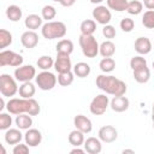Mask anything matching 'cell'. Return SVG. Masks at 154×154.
<instances>
[{"instance_id":"cell-4","label":"cell","mask_w":154,"mask_h":154,"mask_svg":"<svg viewBox=\"0 0 154 154\" xmlns=\"http://www.w3.org/2000/svg\"><path fill=\"white\" fill-rule=\"evenodd\" d=\"M17 79L11 77L7 73H1L0 75V93L5 97L14 96L18 93V85H17Z\"/></svg>"},{"instance_id":"cell-39","label":"cell","mask_w":154,"mask_h":154,"mask_svg":"<svg viewBox=\"0 0 154 154\" xmlns=\"http://www.w3.org/2000/svg\"><path fill=\"white\" fill-rule=\"evenodd\" d=\"M11 113H0V130H7L12 125V117Z\"/></svg>"},{"instance_id":"cell-22","label":"cell","mask_w":154,"mask_h":154,"mask_svg":"<svg viewBox=\"0 0 154 154\" xmlns=\"http://www.w3.org/2000/svg\"><path fill=\"white\" fill-rule=\"evenodd\" d=\"M18 93H19L20 97H23V99H30V97H32V96L35 95L36 88H35V85L31 83V81H29V82H23L22 85H20L19 89H18Z\"/></svg>"},{"instance_id":"cell-17","label":"cell","mask_w":154,"mask_h":154,"mask_svg":"<svg viewBox=\"0 0 154 154\" xmlns=\"http://www.w3.org/2000/svg\"><path fill=\"white\" fill-rule=\"evenodd\" d=\"M83 147H84L85 152L89 153V154H99L102 150L101 140L100 138H96V137H88L84 141Z\"/></svg>"},{"instance_id":"cell-2","label":"cell","mask_w":154,"mask_h":154,"mask_svg":"<svg viewBox=\"0 0 154 154\" xmlns=\"http://www.w3.org/2000/svg\"><path fill=\"white\" fill-rule=\"evenodd\" d=\"M41 34L46 40L63 38L66 35V25L59 20H51L42 25Z\"/></svg>"},{"instance_id":"cell-25","label":"cell","mask_w":154,"mask_h":154,"mask_svg":"<svg viewBox=\"0 0 154 154\" xmlns=\"http://www.w3.org/2000/svg\"><path fill=\"white\" fill-rule=\"evenodd\" d=\"M134 78L137 83H141V84L147 83L150 78V70L148 69V66L134 70Z\"/></svg>"},{"instance_id":"cell-12","label":"cell","mask_w":154,"mask_h":154,"mask_svg":"<svg viewBox=\"0 0 154 154\" xmlns=\"http://www.w3.org/2000/svg\"><path fill=\"white\" fill-rule=\"evenodd\" d=\"M54 69H55V71H57L58 73L71 71L72 64H71L70 55H69V54L57 53V58H55V60H54Z\"/></svg>"},{"instance_id":"cell-5","label":"cell","mask_w":154,"mask_h":154,"mask_svg":"<svg viewBox=\"0 0 154 154\" xmlns=\"http://www.w3.org/2000/svg\"><path fill=\"white\" fill-rule=\"evenodd\" d=\"M6 109L8 111V113L18 116L20 113H28L29 114V109H30V99H10L8 102L6 103Z\"/></svg>"},{"instance_id":"cell-51","label":"cell","mask_w":154,"mask_h":154,"mask_svg":"<svg viewBox=\"0 0 154 154\" xmlns=\"http://www.w3.org/2000/svg\"><path fill=\"white\" fill-rule=\"evenodd\" d=\"M153 69H154V61H153Z\"/></svg>"},{"instance_id":"cell-23","label":"cell","mask_w":154,"mask_h":154,"mask_svg":"<svg viewBox=\"0 0 154 154\" xmlns=\"http://www.w3.org/2000/svg\"><path fill=\"white\" fill-rule=\"evenodd\" d=\"M99 53H100L103 58H111V57H113L114 53H116V45H114L111 40L103 41V42L100 45Z\"/></svg>"},{"instance_id":"cell-38","label":"cell","mask_w":154,"mask_h":154,"mask_svg":"<svg viewBox=\"0 0 154 154\" xmlns=\"http://www.w3.org/2000/svg\"><path fill=\"white\" fill-rule=\"evenodd\" d=\"M147 66V60L142 57V55H135L134 58H131L130 60V67L134 70H137V69H141V67H144Z\"/></svg>"},{"instance_id":"cell-37","label":"cell","mask_w":154,"mask_h":154,"mask_svg":"<svg viewBox=\"0 0 154 154\" xmlns=\"http://www.w3.org/2000/svg\"><path fill=\"white\" fill-rule=\"evenodd\" d=\"M142 24L147 29H154V10H148L143 13Z\"/></svg>"},{"instance_id":"cell-44","label":"cell","mask_w":154,"mask_h":154,"mask_svg":"<svg viewBox=\"0 0 154 154\" xmlns=\"http://www.w3.org/2000/svg\"><path fill=\"white\" fill-rule=\"evenodd\" d=\"M75 2H76V0H61V1H60L61 6H64V7H70V6H72Z\"/></svg>"},{"instance_id":"cell-8","label":"cell","mask_w":154,"mask_h":154,"mask_svg":"<svg viewBox=\"0 0 154 154\" xmlns=\"http://www.w3.org/2000/svg\"><path fill=\"white\" fill-rule=\"evenodd\" d=\"M108 105H109L108 96H106V94H99L91 100L89 109L94 116H101L106 112Z\"/></svg>"},{"instance_id":"cell-33","label":"cell","mask_w":154,"mask_h":154,"mask_svg":"<svg viewBox=\"0 0 154 154\" xmlns=\"http://www.w3.org/2000/svg\"><path fill=\"white\" fill-rule=\"evenodd\" d=\"M13 38H12V34L6 30V29H1L0 30V49H5L6 47H8L12 43Z\"/></svg>"},{"instance_id":"cell-30","label":"cell","mask_w":154,"mask_h":154,"mask_svg":"<svg viewBox=\"0 0 154 154\" xmlns=\"http://www.w3.org/2000/svg\"><path fill=\"white\" fill-rule=\"evenodd\" d=\"M106 2L108 8L117 12H123V11H126L129 1L128 0H106Z\"/></svg>"},{"instance_id":"cell-11","label":"cell","mask_w":154,"mask_h":154,"mask_svg":"<svg viewBox=\"0 0 154 154\" xmlns=\"http://www.w3.org/2000/svg\"><path fill=\"white\" fill-rule=\"evenodd\" d=\"M99 138L103 143H112L118 138V131L112 125H103L99 129Z\"/></svg>"},{"instance_id":"cell-27","label":"cell","mask_w":154,"mask_h":154,"mask_svg":"<svg viewBox=\"0 0 154 154\" xmlns=\"http://www.w3.org/2000/svg\"><path fill=\"white\" fill-rule=\"evenodd\" d=\"M23 16L22 8L17 5H10L6 8V17L11 20V22H18Z\"/></svg>"},{"instance_id":"cell-42","label":"cell","mask_w":154,"mask_h":154,"mask_svg":"<svg viewBox=\"0 0 154 154\" xmlns=\"http://www.w3.org/2000/svg\"><path fill=\"white\" fill-rule=\"evenodd\" d=\"M13 154H29V146L26 143H17L12 149Z\"/></svg>"},{"instance_id":"cell-29","label":"cell","mask_w":154,"mask_h":154,"mask_svg":"<svg viewBox=\"0 0 154 154\" xmlns=\"http://www.w3.org/2000/svg\"><path fill=\"white\" fill-rule=\"evenodd\" d=\"M79 30L83 35H93L96 30V22L94 19H84L79 25Z\"/></svg>"},{"instance_id":"cell-35","label":"cell","mask_w":154,"mask_h":154,"mask_svg":"<svg viewBox=\"0 0 154 154\" xmlns=\"http://www.w3.org/2000/svg\"><path fill=\"white\" fill-rule=\"evenodd\" d=\"M143 10V2L138 1V0H132L128 2V7H126V12L130 14H140Z\"/></svg>"},{"instance_id":"cell-16","label":"cell","mask_w":154,"mask_h":154,"mask_svg":"<svg viewBox=\"0 0 154 154\" xmlns=\"http://www.w3.org/2000/svg\"><path fill=\"white\" fill-rule=\"evenodd\" d=\"M24 141L29 147H37L42 141V134L37 129H28L24 134Z\"/></svg>"},{"instance_id":"cell-31","label":"cell","mask_w":154,"mask_h":154,"mask_svg":"<svg viewBox=\"0 0 154 154\" xmlns=\"http://www.w3.org/2000/svg\"><path fill=\"white\" fill-rule=\"evenodd\" d=\"M36 65L38 69H41L42 71H47L51 67H54V60L53 58H51L49 55H42L37 59Z\"/></svg>"},{"instance_id":"cell-3","label":"cell","mask_w":154,"mask_h":154,"mask_svg":"<svg viewBox=\"0 0 154 154\" xmlns=\"http://www.w3.org/2000/svg\"><path fill=\"white\" fill-rule=\"evenodd\" d=\"M78 42H79V46H81V49H82V53H83L84 57L95 58L99 54L100 46H99L96 38L93 35H83V34H81L79 38H78Z\"/></svg>"},{"instance_id":"cell-21","label":"cell","mask_w":154,"mask_h":154,"mask_svg":"<svg viewBox=\"0 0 154 154\" xmlns=\"http://www.w3.org/2000/svg\"><path fill=\"white\" fill-rule=\"evenodd\" d=\"M14 123H16L17 128H19L20 130H28L32 125V118L28 113H20L18 116H16Z\"/></svg>"},{"instance_id":"cell-19","label":"cell","mask_w":154,"mask_h":154,"mask_svg":"<svg viewBox=\"0 0 154 154\" xmlns=\"http://www.w3.org/2000/svg\"><path fill=\"white\" fill-rule=\"evenodd\" d=\"M23 137L24 136L20 132V129L19 128L18 129H11V128L7 129L6 132H5V136H4L5 142L7 144H17V143H19L22 141Z\"/></svg>"},{"instance_id":"cell-40","label":"cell","mask_w":154,"mask_h":154,"mask_svg":"<svg viewBox=\"0 0 154 154\" xmlns=\"http://www.w3.org/2000/svg\"><path fill=\"white\" fill-rule=\"evenodd\" d=\"M120 29L124 31V32H130L132 31V29L135 28V22L134 19H131L130 17H125L120 20Z\"/></svg>"},{"instance_id":"cell-10","label":"cell","mask_w":154,"mask_h":154,"mask_svg":"<svg viewBox=\"0 0 154 154\" xmlns=\"http://www.w3.org/2000/svg\"><path fill=\"white\" fill-rule=\"evenodd\" d=\"M93 18L99 24L106 25L111 22L112 14H111V11L108 10V7H106L103 5H99L93 10Z\"/></svg>"},{"instance_id":"cell-6","label":"cell","mask_w":154,"mask_h":154,"mask_svg":"<svg viewBox=\"0 0 154 154\" xmlns=\"http://www.w3.org/2000/svg\"><path fill=\"white\" fill-rule=\"evenodd\" d=\"M35 79L41 90H52L58 82V78L54 76V73L49 72V70L40 72L38 75H36Z\"/></svg>"},{"instance_id":"cell-18","label":"cell","mask_w":154,"mask_h":154,"mask_svg":"<svg viewBox=\"0 0 154 154\" xmlns=\"http://www.w3.org/2000/svg\"><path fill=\"white\" fill-rule=\"evenodd\" d=\"M135 51L140 55H146L152 51V42L148 37H138L135 41Z\"/></svg>"},{"instance_id":"cell-45","label":"cell","mask_w":154,"mask_h":154,"mask_svg":"<svg viewBox=\"0 0 154 154\" xmlns=\"http://www.w3.org/2000/svg\"><path fill=\"white\" fill-rule=\"evenodd\" d=\"M70 153H71V154H76V153H77V154H83V153H85V149H84V148L81 149L79 147H75L73 149L70 150Z\"/></svg>"},{"instance_id":"cell-28","label":"cell","mask_w":154,"mask_h":154,"mask_svg":"<svg viewBox=\"0 0 154 154\" xmlns=\"http://www.w3.org/2000/svg\"><path fill=\"white\" fill-rule=\"evenodd\" d=\"M73 73L79 77V78H84L88 77L90 75V66L89 64L84 63V61H79L73 66Z\"/></svg>"},{"instance_id":"cell-34","label":"cell","mask_w":154,"mask_h":154,"mask_svg":"<svg viewBox=\"0 0 154 154\" xmlns=\"http://www.w3.org/2000/svg\"><path fill=\"white\" fill-rule=\"evenodd\" d=\"M75 73L71 72V71H67V72H61L58 75V83L61 85V87H69L70 84H72L73 82V77Z\"/></svg>"},{"instance_id":"cell-15","label":"cell","mask_w":154,"mask_h":154,"mask_svg":"<svg viewBox=\"0 0 154 154\" xmlns=\"http://www.w3.org/2000/svg\"><path fill=\"white\" fill-rule=\"evenodd\" d=\"M109 106L114 111V112H118V113H122V112H125L129 106H130V101L126 96L124 95H120V96H114L111 102H109Z\"/></svg>"},{"instance_id":"cell-7","label":"cell","mask_w":154,"mask_h":154,"mask_svg":"<svg viewBox=\"0 0 154 154\" xmlns=\"http://www.w3.org/2000/svg\"><path fill=\"white\" fill-rule=\"evenodd\" d=\"M23 65V57L13 51H1L0 52V66H13L18 67Z\"/></svg>"},{"instance_id":"cell-48","label":"cell","mask_w":154,"mask_h":154,"mask_svg":"<svg viewBox=\"0 0 154 154\" xmlns=\"http://www.w3.org/2000/svg\"><path fill=\"white\" fill-rule=\"evenodd\" d=\"M123 153L125 154V153H135V152H134L132 149H124V150H123Z\"/></svg>"},{"instance_id":"cell-36","label":"cell","mask_w":154,"mask_h":154,"mask_svg":"<svg viewBox=\"0 0 154 154\" xmlns=\"http://www.w3.org/2000/svg\"><path fill=\"white\" fill-rule=\"evenodd\" d=\"M57 16V10L54 6L52 5H46L42 7L41 10V17L43 19H46L47 22H51L52 19H54V17Z\"/></svg>"},{"instance_id":"cell-20","label":"cell","mask_w":154,"mask_h":154,"mask_svg":"<svg viewBox=\"0 0 154 154\" xmlns=\"http://www.w3.org/2000/svg\"><path fill=\"white\" fill-rule=\"evenodd\" d=\"M42 20L43 18L38 14H35V13H31L29 16H26V18L24 19V24L26 26V29L29 30H36L38 28H42Z\"/></svg>"},{"instance_id":"cell-49","label":"cell","mask_w":154,"mask_h":154,"mask_svg":"<svg viewBox=\"0 0 154 154\" xmlns=\"http://www.w3.org/2000/svg\"><path fill=\"white\" fill-rule=\"evenodd\" d=\"M152 122H154V103H153V107H152Z\"/></svg>"},{"instance_id":"cell-41","label":"cell","mask_w":154,"mask_h":154,"mask_svg":"<svg viewBox=\"0 0 154 154\" xmlns=\"http://www.w3.org/2000/svg\"><path fill=\"white\" fill-rule=\"evenodd\" d=\"M102 35H103L106 38L111 40V38H114V37H116L117 31H116L114 26H112V25H109V24H106V25H103V28H102Z\"/></svg>"},{"instance_id":"cell-32","label":"cell","mask_w":154,"mask_h":154,"mask_svg":"<svg viewBox=\"0 0 154 154\" xmlns=\"http://www.w3.org/2000/svg\"><path fill=\"white\" fill-rule=\"evenodd\" d=\"M99 67L102 72L109 73L116 69V61L112 57L111 58H103V59H101V61L99 64Z\"/></svg>"},{"instance_id":"cell-47","label":"cell","mask_w":154,"mask_h":154,"mask_svg":"<svg viewBox=\"0 0 154 154\" xmlns=\"http://www.w3.org/2000/svg\"><path fill=\"white\" fill-rule=\"evenodd\" d=\"M91 4H95V5H97V4H101L103 0H89Z\"/></svg>"},{"instance_id":"cell-46","label":"cell","mask_w":154,"mask_h":154,"mask_svg":"<svg viewBox=\"0 0 154 154\" xmlns=\"http://www.w3.org/2000/svg\"><path fill=\"white\" fill-rule=\"evenodd\" d=\"M0 105H1V106H0V111H2V109L6 107V106H5V101H4V96L0 99Z\"/></svg>"},{"instance_id":"cell-9","label":"cell","mask_w":154,"mask_h":154,"mask_svg":"<svg viewBox=\"0 0 154 154\" xmlns=\"http://www.w3.org/2000/svg\"><path fill=\"white\" fill-rule=\"evenodd\" d=\"M36 77V69L32 65H20L14 70V78L18 82H29Z\"/></svg>"},{"instance_id":"cell-43","label":"cell","mask_w":154,"mask_h":154,"mask_svg":"<svg viewBox=\"0 0 154 154\" xmlns=\"http://www.w3.org/2000/svg\"><path fill=\"white\" fill-rule=\"evenodd\" d=\"M143 5L148 10H154V0H143Z\"/></svg>"},{"instance_id":"cell-26","label":"cell","mask_w":154,"mask_h":154,"mask_svg":"<svg viewBox=\"0 0 154 154\" xmlns=\"http://www.w3.org/2000/svg\"><path fill=\"white\" fill-rule=\"evenodd\" d=\"M84 141H85L84 140V134L82 131H79L78 129L72 130L70 132V135H69V143L71 146H73V147H81V146H83Z\"/></svg>"},{"instance_id":"cell-1","label":"cell","mask_w":154,"mask_h":154,"mask_svg":"<svg viewBox=\"0 0 154 154\" xmlns=\"http://www.w3.org/2000/svg\"><path fill=\"white\" fill-rule=\"evenodd\" d=\"M96 87L105 91L106 94L113 95V96H120L125 95L126 93V84L122 79L117 78L116 76L111 75H99L96 77Z\"/></svg>"},{"instance_id":"cell-13","label":"cell","mask_w":154,"mask_h":154,"mask_svg":"<svg viewBox=\"0 0 154 154\" xmlns=\"http://www.w3.org/2000/svg\"><path fill=\"white\" fill-rule=\"evenodd\" d=\"M73 125L76 129H78L79 131H82L83 134H89L93 130V123L91 120L83 116V114H77L73 118Z\"/></svg>"},{"instance_id":"cell-24","label":"cell","mask_w":154,"mask_h":154,"mask_svg":"<svg viewBox=\"0 0 154 154\" xmlns=\"http://www.w3.org/2000/svg\"><path fill=\"white\" fill-rule=\"evenodd\" d=\"M57 53H61V54H71L73 52V42L71 40L67 38H63L60 41H58L57 46H55Z\"/></svg>"},{"instance_id":"cell-50","label":"cell","mask_w":154,"mask_h":154,"mask_svg":"<svg viewBox=\"0 0 154 154\" xmlns=\"http://www.w3.org/2000/svg\"><path fill=\"white\" fill-rule=\"evenodd\" d=\"M53 1H57V2H60L61 0H53Z\"/></svg>"},{"instance_id":"cell-52","label":"cell","mask_w":154,"mask_h":154,"mask_svg":"<svg viewBox=\"0 0 154 154\" xmlns=\"http://www.w3.org/2000/svg\"><path fill=\"white\" fill-rule=\"evenodd\" d=\"M153 128H154V122H153Z\"/></svg>"},{"instance_id":"cell-14","label":"cell","mask_w":154,"mask_h":154,"mask_svg":"<svg viewBox=\"0 0 154 154\" xmlns=\"http://www.w3.org/2000/svg\"><path fill=\"white\" fill-rule=\"evenodd\" d=\"M20 42L25 48H35L38 43V35L34 30H26L20 36Z\"/></svg>"}]
</instances>
